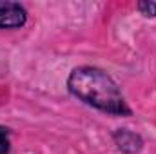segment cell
Listing matches in <instances>:
<instances>
[{
  "label": "cell",
  "instance_id": "3957f363",
  "mask_svg": "<svg viewBox=\"0 0 156 154\" xmlns=\"http://www.w3.org/2000/svg\"><path fill=\"white\" fill-rule=\"evenodd\" d=\"M113 140L116 143V147L123 154H136L142 151L144 147V140L138 132H133L129 129H116L113 134Z\"/></svg>",
  "mask_w": 156,
  "mask_h": 154
},
{
  "label": "cell",
  "instance_id": "277c9868",
  "mask_svg": "<svg viewBox=\"0 0 156 154\" xmlns=\"http://www.w3.org/2000/svg\"><path fill=\"white\" fill-rule=\"evenodd\" d=\"M136 7H138V11H140L144 16H156V2H153V0L138 2Z\"/></svg>",
  "mask_w": 156,
  "mask_h": 154
},
{
  "label": "cell",
  "instance_id": "6da1fadb",
  "mask_svg": "<svg viewBox=\"0 0 156 154\" xmlns=\"http://www.w3.org/2000/svg\"><path fill=\"white\" fill-rule=\"evenodd\" d=\"M67 89L83 103L113 116H131L116 82L105 71L91 65L76 67L67 78Z\"/></svg>",
  "mask_w": 156,
  "mask_h": 154
},
{
  "label": "cell",
  "instance_id": "7a4b0ae2",
  "mask_svg": "<svg viewBox=\"0 0 156 154\" xmlns=\"http://www.w3.org/2000/svg\"><path fill=\"white\" fill-rule=\"evenodd\" d=\"M27 22V11L18 2H0V29H18Z\"/></svg>",
  "mask_w": 156,
  "mask_h": 154
},
{
  "label": "cell",
  "instance_id": "5b68a950",
  "mask_svg": "<svg viewBox=\"0 0 156 154\" xmlns=\"http://www.w3.org/2000/svg\"><path fill=\"white\" fill-rule=\"evenodd\" d=\"M9 147H11V142H9V129L0 125V154H7L9 152Z\"/></svg>",
  "mask_w": 156,
  "mask_h": 154
}]
</instances>
